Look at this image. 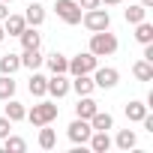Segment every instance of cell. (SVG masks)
<instances>
[{"label":"cell","mask_w":153,"mask_h":153,"mask_svg":"<svg viewBox=\"0 0 153 153\" xmlns=\"http://www.w3.org/2000/svg\"><path fill=\"white\" fill-rule=\"evenodd\" d=\"M81 24H84L90 33H96V30H108V27H111V15H108V9H102V6H96V9H84Z\"/></svg>","instance_id":"3957f363"},{"label":"cell","mask_w":153,"mask_h":153,"mask_svg":"<svg viewBox=\"0 0 153 153\" xmlns=\"http://www.w3.org/2000/svg\"><path fill=\"white\" fill-rule=\"evenodd\" d=\"M3 150H6V153H24V150H27V141L9 132V135L3 138Z\"/></svg>","instance_id":"4316f807"},{"label":"cell","mask_w":153,"mask_h":153,"mask_svg":"<svg viewBox=\"0 0 153 153\" xmlns=\"http://www.w3.org/2000/svg\"><path fill=\"white\" fill-rule=\"evenodd\" d=\"M69 90H75L78 96H93L96 84H93V78H90V75H72V81H69Z\"/></svg>","instance_id":"9c48e42d"},{"label":"cell","mask_w":153,"mask_h":153,"mask_svg":"<svg viewBox=\"0 0 153 153\" xmlns=\"http://www.w3.org/2000/svg\"><path fill=\"white\" fill-rule=\"evenodd\" d=\"M147 111H150V108H147V102H138V99H132V102L126 105V117H129L132 123H141Z\"/></svg>","instance_id":"7402d4cb"},{"label":"cell","mask_w":153,"mask_h":153,"mask_svg":"<svg viewBox=\"0 0 153 153\" xmlns=\"http://www.w3.org/2000/svg\"><path fill=\"white\" fill-rule=\"evenodd\" d=\"M54 12H57V18L63 21V24H81V15H84V9L75 3V0H57L54 3Z\"/></svg>","instance_id":"5b68a950"},{"label":"cell","mask_w":153,"mask_h":153,"mask_svg":"<svg viewBox=\"0 0 153 153\" xmlns=\"http://www.w3.org/2000/svg\"><path fill=\"white\" fill-rule=\"evenodd\" d=\"M24 27H27L24 15H12V12H9V15L3 18V30H6V36H18Z\"/></svg>","instance_id":"2e32d148"},{"label":"cell","mask_w":153,"mask_h":153,"mask_svg":"<svg viewBox=\"0 0 153 153\" xmlns=\"http://www.w3.org/2000/svg\"><path fill=\"white\" fill-rule=\"evenodd\" d=\"M6 117H9L12 123H18V120H24V117H27V108L12 96V99H6Z\"/></svg>","instance_id":"44dd1931"},{"label":"cell","mask_w":153,"mask_h":153,"mask_svg":"<svg viewBox=\"0 0 153 153\" xmlns=\"http://www.w3.org/2000/svg\"><path fill=\"white\" fill-rule=\"evenodd\" d=\"M9 132H12V120H9V117L3 114V117H0V138H6Z\"/></svg>","instance_id":"f1b7e54d"},{"label":"cell","mask_w":153,"mask_h":153,"mask_svg":"<svg viewBox=\"0 0 153 153\" xmlns=\"http://www.w3.org/2000/svg\"><path fill=\"white\" fill-rule=\"evenodd\" d=\"M69 93V78H66V72H57L48 78V87H45V96H54V99H63Z\"/></svg>","instance_id":"ba28073f"},{"label":"cell","mask_w":153,"mask_h":153,"mask_svg":"<svg viewBox=\"0 0 153 153\" xmlns=\"http://www.w3.org/2000/svg\"><path fill=\"white\" fill-rule=\"evenodd\" d=\"M39 147H42V150H54V147H57V132L48 129V123L39 126Z\"/></svg>","instance_id":"603a6c76"},{"label":"cell","mask_w":153,"mask_h":153,"mask_svg":"<svg viewBox=\"0 0 153 153\" xmlns=\"http://www.w3.org/2000/svg\"><path fill=\"white\" fill-rule=\"evenodd\" d=\"M90 129H96V132H108V129H114V117H111L108 111H99V108H96V114L90 117Z\"/></svg>","instance_id":"5bb4252c"},{"label":"cell","mask_w":153,"mask_h":153,"mask_svg":"<svg viewBox=\"0 0 153 153\" xmlns=\"http://www.w3.org/2000/svg\"><path fill=\"white\" fill-rule=\"evenodd\" d=\"M57 114H60V108H57L54 102H48V99H42L39 105H33V108L27 111V117H24V120H30V123H33V126L39 129V126H45V123L51 126V123L57 120Z\"/></svg>","instance_id":"7a4b0ae2"},{"label":"cell","mask_w":153,"mask_h":153,"mask_svg":"<svg viewBox=\"0 0 153 153\" xmlns=\"http://www.w3.org/2000/svg\"><path fill=\"white\" fill-rule=\"evenodd\" d=\"M6 39V30H3V21H0V42H3Z\"/></svg>","instance_id":"d6a6232c"},{"label":"cell","mask_w":153,"mask_h":153,"mask_svg":"<svg viewBox=\"0 0 153 153\" xmlns=\"http://www.w3.org/2000/svg\"><path fill=\"white\" fill-rule=\"evenodd\" d=\"M117 36L111 33V30H96V33H90V54H96V57H111L114 51H117Z\"/></svg>","instance_id":"6da1fadb"},{"label":"cell","mask_w":153,"mask_h":153,"mask_svg":"<svg viewBox=\"0 0 153 153\" xmlns=\"http://www.w3.org/2000/svg\"><path fill=\"white\" fill-rule=\"evenodd\" d=\"M90 78H93L96 87L111 90V87H117V81H120V72H117L114 66H96V69L90 72Z\"/></svg>","instance_id":"8992f818"},{"label":"cell","mask_w":153,"mask_h":153,"mask_svg":"<svg viewBox=\"0 0 153 153\" xmlns=\"http://www.w3.org/2000/svg\"><path fill=\"white\" fill-rule=\"evenodd\" d=\"M114 144H117L120 150H132V147L138 144V138H135V132H132V129H120V132H117V138H114Z\"/></svg>","instance_id":"484cf974"},{"label":"cell","mask_w":153,"mask_h":153,"mask_svg":"<svg viewBox=\"0 0 153 153\" xmlns=\"http://www.w3.org/2000/svg\"><path fill=\"white\" fill-rule=\"evenodd\" d=\"M99 66V57L96 54H90V51H81V54H75V57H69V75H90L93 69Z\"/></svg>","instance_id":"277c9868"},{"label":"cell","mask_w":153,"mask_h":153,"mask_svg":"<svg viewBox=\"0 0 153 153\" xmlns=\"http://www.w3.org/2000/svg\"><path fill=\"white\" fill-rule=\"evenodd\" d=\"M21 69V54H0V75H15Z\"/></svg>","instance_id":"7c38bea8"},{"label":"cell","mask_w":153,"mask_h":153,"mask_svg":"<svg viewBox=\"0 0 153 153\" xmlns=\"http://www.w3.org/2000/svg\"><path fill=\"white\" fill-rule=\"evenodd\" d=\"M0 3H12V0H0Z\"/></svg>","instance_id":"836d02e7"},{"label":"cell","mask_w":153,"mask_h":153,"mask_svg":"<svg viewBox=\"0 0 153 153\" xmlns=\"http://www.w3.org/2000/svg\"><path fill=\"white\" fill-rule=\"evenodd\" d=\"M90 120H81V117H75L72 123H69V129H66V135H69V141L72 144H87V138H90Z\"/></svg>","instance_id":"52a82bcc"},{"label":"cell","mask_w":153,"mask_h":153,"mask_svg":"<svg viewBox=\"0 0 153 153\" xmlns=\"http://www.w3.org/2000/svg\"><path fill=\"white\" fill-rule=\"evenodd\" d=\"M96 108H99V102H96L93 96H78V105H75V117L90 120V117L96 114Z\"/></svg>","instance_id":"30bf717a"},{"label":"cell","mask_w":153,"mask_h":153,"mask_svg":"<svg viewBox=\"0 0 153 153\" xmlns=\"http://www.w3.org/2000/svg\"><path fill=\"white\" fill-rule=\"evenodd\" d=\"M18 39H21V48H39V42H42V36H39L36 27H30V24L18 33Z\"/></svg>","instance_id":"ffe728a7"},{"label":"cell","mask_w":153,"mask_h":153,"mask_svg":"<svg viewBox=\"0 0 153 153\" xmlns=\"http://www.w3.org/2000/svg\"><path fill=\"white\" fill-rule=\"evenodd\" d=\"M6 15H9V3H0V21H3Z\"/></svg>","instance_id":"4dcf8cb0"},{"label":"cell","mask_w":153,"mask_h":153,"mask_svg":"<svg viewBox=\"0 0 153 153\" xmlns=\"http://www.w3.org/2000/svg\"><path fill=\"white\" fill-rule=\"evenodd\" d=\"M87 144H90V150L93 153H108L111 150V138H108V132H90V138H87Z\"/></svg>","instance_id":"8fae6325"},{"label":"cell","mask_w":153,"mask_h":153,"mask_svg":"<svg viewBox=\"0 0 153 153\" xmlns=\"http://www.w3.org/2000/svg\"><path fill=\"white\" fill-rule=\"evenodd\" d=\"M42 60H45V57H42V51H39V48H24V54H21V66H24V69H30V72H33V69H39V66H42Z\"/></svg>","instance_id":"e0dca14e"},{"label":"cell","mask_w":153,"mask_h":153,"mask_svg":"<svg viewBox=\"0 0 153 153\" xmlns=\"http://www.w3.org/2000/svg\"><path fill=\"white\" fill-rule=\"evenodd\" d=\"M99 3H105V6H117V3H123V0H99Z\"/></svg>","instance_id":"1f68e13d"},{"label":"cell","mask_w":153,"mask_h":153,"mask_svg":"<svg viewBox=\"0 0 153 153\" xmlns=\"http://www.w3.org/2000/svg\"><path fill=\"white\" fill-rule=\"evenodd\" d=\"M45 87H48V78H45L42 72H36V69H33V75H30V81H27V90H30V96L42 99V96H45Z\"/></svg>","instance_id":"4fadbf2b"},{"label":"cell","mask_w":153,"mask_h":153,"mask_svg":"<svg viewBox=\"0 0 153 153\" xmlns=\"http://www.w3.org/2000/svg\"><path fill=\"white\" fill-rule=\"evenodd\" d=\"M123 18H126V24H138V21L147 18V9H144L141 3H132L129 9H123Z\"/></svg>","instance_id":"cb8c5ba5"},{"label":"cell","mask_w":153,"mask_h":153,"mask_svg":"<svg viewBox=\"0 0 153 153\" xmlns=\"http://www.w3.org/2000/svg\"><path fill=\"white\" fill-rule=\"evenodd\" d=\"M75 3H78L81 9H96V6H102L99 0H75Z\"/></svg>","instance_id":"f546056e"},{"label":"cell","mask_w":153,"mask_h":153,"mask_svg":"<svg viewBox=\"0 0 153 153\" xmlns=\"http://www.w3.org/2000/svg\"><path fill=\"white\" fill-rule=\"evenodd\" d=\"M135 39H138L141 45H147V42H153V24H150L147 18L135 24Z\"/></svg>","instance_id":"d4e9b609"},{"label":"cell","mask_w":153,"mask_h":153,"mask_svg":"<svg viewBox=\"0 0 153 153\" xmlns=\"http://www.w3.org/2000/svg\"><path fill=\"white\" fill-rule=\"evenodd\" d=\"M132 75H135L138 81H153V63L141 57L138 63H132Z\"/></svg>","instance_id":"d6986e66"},{"label":"cell","mask_w":153,"mask_h":153,"mask_svg":"<svg viewBox=\"0 0 153 153\" xmlns=\"http://www.w3.org/2000/svg\"><path fill=\"white\" fill-rule=\"evenodd\" d=\"M24 21H27L30 27H39V24L45 21V9L39 6V0H30V6H27V12H24Z\"/></svg>","instance_id":"9a60e30c"},{"label":"cell","mask_w":153,"mask_h":153,"mask_svg":"<svg viewBox=\"0 0 153 153\" xmlns=\"http://www.w3.org/2000/svg\"><path fill=\"white\" fill-rule=\"evenodd\" d=\"M15 96V78L12 75H0V99H12Z\"/></svg>","instance_id":"83f0119b"},{"label":"cell","mask_w":153,"mask_h":153,"mask_svg":"<svg viewBox=\"0 0 153 153\" xmlns=\"http://www.w3.org/2000/svg\"><path fill=\"white\" fill-rule=\"evenodd\" d=\"M48 69H51V75H57V72H66L69 69V57H63L60 51H54V54H48L45 60H42Z\"/></svg>","instance_id":"ac0fdd59"}]
</instances>
